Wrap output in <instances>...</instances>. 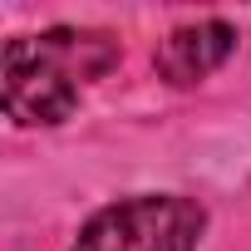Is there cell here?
Listing matches in <instances>:
<instances>
[{
  "instance_id": "1",
  "label": "cell",
  "mask_w": 251,
  "mask_h": 251,
  "mask_svg": "<svg viewBox=\"0 0 251 251\" xmlns=\"http://www.w3.org/2000/svg\"><path fill=\"white\" fill-rule=\"evenodd\" d=\"M118 64V40L103 30H45V35H15L5 40L0 64V103L25 128H54L74 118L79 84L103 79Z\"/></svg>"
},
{
  "instance_id": "2",
  "label": "cell",
  "mask_w": 251,
  "mask_h": 251,
  "mask_svg": "<svg viewBox=\"0 0 251 251\" xmlns=\"http://www.w3.org/2000/svg\"><path fill=\"white\" fill-rule=\"evenodd\" d=\"M207 207L177 192H143L94 212L69 251H197Z\"/></svg>"
},
{
  "instance_id": "3",
  "label": "cell",
  "mask_w": 251,
  "mask_h": 251,
  "mask_svg": "<svg viewBox=\"0 0 251 251\" xmlns=\"http://www.w3.org/2000/svg\"><path fill=\"white\" fill-rule=\"evenodd\" d=\"M231 54H236V30L226 20H192V25H177L158 45L153 64L168 84L187 89V84H202L207 74H217Z\"/></svg>"
}]
</instances>
